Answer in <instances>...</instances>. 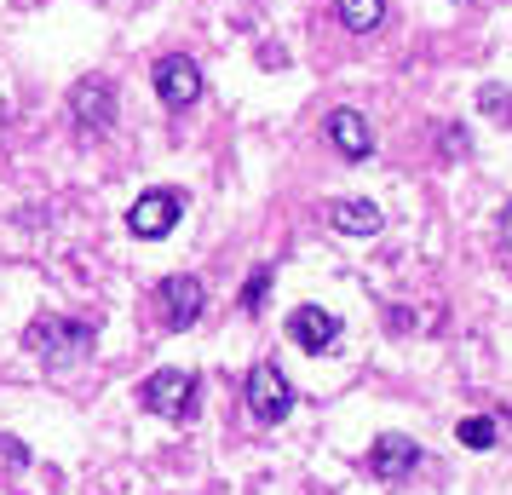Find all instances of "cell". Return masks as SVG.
Instances as JSON below:
<instances>
[{
  "label": "cell",
  "instance_id": "cell-8",
  "mask_svg": "<svg viewBox=\"0 0 512 495\" xmlns=\"http://www.w3.org/2000/svg\"><path fill=\"white\" fill-rule=\"evenodd\" d=\"M288 334H294L300 352H328V346L340 340V317L323 311V306H300L294 317H288Z\"/></svg>",
  "mask_w": 512,
  "mask_h": 495
},
{
  "label": "cell",
  "instance_id": "cell-9",
  "mask_svg": "<svg viewBox=\"0 0 512 495\" xmlns=\"http://www.w3.org/2000/svg\"><path fill=\"white\" fill-rule=\"evenodd\" d=\"M328 144L346 156V162H363V156H374V127L357 110H334L328 116Z\"/></svg>",
  "mask_w": 512,
  "mask_h": 495
},
{
  "label": "cell",
  "instance_id": "cell-12",
  "mask_svg": "<svg viewBox=\"0 0 512 495\" xmlns=\"http://www.w3.org/2000/svg\"><path fill=\"white\" fill-rule=\"evenodd\" d=\"M334 18L351 35H374V29L386 24V0H334Z\"/></svg>",
  "mask_w": 512,
  "mask_h": 495
},
{
  "label": "cell",
  "instance_id": "cell-10",
  "mask_svg": "<svg viewBox=\"0 0 512 495\" xmlns=\"http://www.w3.org/2000/svg\"><path fill=\"white\" fill-rule=\"evenodd\" d=\"M415 461H420V444L415 438H403V432H386V438L369 449V472L374 478H386V484L403 478V472H415Z\"/></svg>",
  "mask_w": 512,
  "mask_h": 495
},
{
  "label": "cell",
  "instance_id": "cell-5",
  "mask_svg": "<svg viewBox=\"0 0 512 495\" xmlns=\"http://www.w3.org/2000/svg\"><path fill=\"white\" fill-rule=\"evenodd\" d=\"M150 81H156V98H162L167 110H190L202 98V70H196V58H185V52H167Z\"/></svg>",
  "mask_w": 512,
  "mask_h": 495
},
{
  "label": "cell",
  "instance_id": "cell-17",
  "mask_svg": "<svg viewBox=\"0 0 512 495\" xmlns=\"http://www.w3.org/2000/svg\"><path fill=\"white\" fill-rule=\"evenodd\" d=\"M495 236H501V248H507V254H512V202H507V208H501V225H495Z\"/></svg>",
  "mask_w": 512,
  "mask_h": 495
},
{
  "label": "cell",
  "instance_id": "cell-4",
  "mask_svg": "<svg viewBox=\"0 0 512 495\" xmlns=\"http://www.w3.org/2000/svg\"><path fill=\"white\" fill-rule=\"evenodd\" d=\"M248 409H254L259 426L288 421V409H294V386L282 380L277 363H254V369H248Z\"/></svg>",
  "mask_w": 512,
  "mask_h": 495
},
{
  "label": "cell",
  "instance_id": "cell-14",
  "mask_svg": "<svg viewBox=\"0 0 512 495\" xmlns=\"http://www.w3.org/2000/svg\"><path fill=\"white\" fill-rule=\"evenodd\" d=\"M455 438H461L466 449H495V421H489V415H466V421L455 426Z\"/></svg>",
  "mask_w": 512,
  "mask_h": 495
},
{
  "label": "cell",
  "instance_id": "cell-13",
  "mask_svg": "<svg viewBox=\"0 0 512 495\" xmlns=\"http://www.w3.org/2000/svg\"><path fill=\"white\" fill-rule=\"evenodd\" d=\"M478 110L495 116L501 127H512V93L501 87V81H484V87H478Z\"/></svg>",
  "mask_w": 512,
  "mask_h": 495
},
{
  "label": "cell",
  "instance_id": "cell-6",
  "mask_svg": "<svg viewBox=\"0 0 512 495\" xmlns=\"http://www.w3.org/2000/svg\"><path fill=\"white\" fill-rule=\"evenodd\" d=\"M70 116L81 121V133H110V121H116V87L98 81V75L75 81L70 87Z\"/></svg>",
  "mask_w": 512,
  "mask_h": 495
},
{
  "label": "cell",
  "instance_id": "cell-11",
  "mask_svg": "<svg viewBox=\"0 0 512 495\" xmlns=\"http://www.w3.org/2000/svg\"><path fill=\"white\" fill-rule=\"evenodd\" d=\"M328 225L340 236H374L386 225L380 202H363V196H346V202H328Z\"/></svg>",
  "mask_w": 512,
  "mask_h": 495
},
{
  "label": "cell",
  "instance_id": "cell-15",
  "mask_svg": "<svg viewBox=\"0 0 512 495\" xmlns=\"http://www.w3.org/2000/svg\"><path fill=\"white\" fill-rule=\"evenodd\" d=\"M265 288H271V265H259L254 277H248V288H242V306L259 311V306H265Z\"/></svg>",
  "mask_w": 512,
  "mask_h": 495
},
{
  "label": "cell",
  "instance_id": "cell-16",
  "mask_svg": "<svg viewBox=\"0 0 512 495\" xmlns=\"http://www.w3.org/2000/svg\"><path fill=\"white\" fill-rule=\"evenodd\" d=\"M472 144H466V133L461 127H443V156H466Z\"/></svg>",
  "mask_w": 512,
  "mask_h": 495
},
{
  "label": "cell",
  "instance_id": "cell-3",
  "mask_svg": "<svg viewBox=\"0 0 512 495\" xmlns=\"http://www.w3.org/2000/svg\"><path fill=\"white\" fill-rule=\"evenodd\" d=\"M179 219H185V196L179 190H144L127 208V231L144 236V242H162V236L179 231Z\"/></svg>",
  "mask_w": 512,
  "mask_h": 495
},
{
  "label": "cell",
  "instance_id": "cell-1",
  "mask_svg": "<svg viewBox=\"0 0 512 495\" xmlns=\"http://www.w3.org/2000/svg\"><path fill=\"white\" fill-rule=\"evenodd\" d=\"M98 329L93 323H75V317H35L29 323V352H41L47 363H75V357L93 352Z\"/></svg>",
  "mask_w": 512,
  "mask_h": 495
},
{
  "label": "cell",
  "instance_id": "cell-7",
  "mask_svg": "<svg viewBox=\"0 0 512 495\" xmlns=\"http://www.w3.org/2000/svg\"><path fill=\"white\" fill-rule=\"evenodd\" d=\"M156 306H162L167 329H190V323L202 317V306H208V288L196 283L190 271H179V277H167V283L156 288Z\"/></svg>",
  "mask_w": 512,
  "mask_h": 495
},
{
  "label": "cell",
  "instance_id": "cell-2",
  "mask_svg": "<svg viewBox=\"0 0 512 495\" xmlns=\"http://www.w3.org/2000/svg\"><path fill=\"white\" fill-rule=\"evenodd\" d=\"M139 403L150 415H162V421H185L190 409H196V375H185V369H156L139 386Z\"/></svg>",
  "mask_w": 512,
  "mask_h": 495
}]
</instances>
